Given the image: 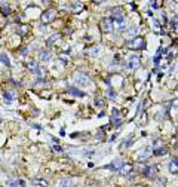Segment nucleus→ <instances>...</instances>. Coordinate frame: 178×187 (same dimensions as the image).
Here are the masks:
<instances>
[{"label": "nucleus", "instance_id": "18", "mask_svg": "<svg viewBox=\"0 0 178 187\" xmlns=\"http://www.w3.org/2000/svg\"><path fill=\"white\" fill-rule=\"evenodd\" d=\"M94 104H95L97 107H104V106H106V100L101 98V97H97V98L94 100Z\"/></svg>", "mask_w": 178, "mask_h": 187}, {"label": "nucleus", "instance_id": "15", "mask_svg": "<svg viewBox=\"0 0 178 187\" xmlns=\"http://www.w3.org/2000/svg\"><path fill=\"white\" fill-rule=\"evenodd\" d=\"M14 100H15V94L14 92H11V91L5 92V101L6 103H12Z\"/></svg>", "mask_w": 178, "mask_h": 187}, {"label": "nucleus", "instance_id": "37", "mask_svg": "<svg viewBox=\"0 0 178 187\" xmlns=\"http://www.w3.org/2000/svg\"><path fill=\"white\" fill-rule=\"evenodd\" d=\"M162 21L166 22V14H163V12H162Z\"/></svg>", "mask_w": 178, "mask_h": 187}, {"label": "nucleus", "instance_id": "5", "mask_svg": "<svg viewBox=\"0 0 178 187\" xmlns=\"http://www.w3.org/2000/svg\"><path fill=\"white\" fill-rule=\"evenodd\" d=\"M74 83L77 85V86H86L88 83H89V79H88V76L86 74H76L74 76Z\"/></svg>", "mask_w": 178, "mask_h": 187}, {"label": "nucleus", "instance_id": "36", "mask_svg": "<svg viewBox=\"0 0 178 187\" xmlns=\"http://www.w3.org/2000/svg\"><path fill=\"white\" fill-rule=\"evenodd\" d=\"M159 59H160V55H156V57H154V64H157Z\"/></svg>", "mask_w": 178, "mask_h": 187}, {"label": "nucleus", "instance_id": "2", "mask_svg": "<svg viewBox=\"0 0 178 187\" xmlns=\"http://www.w3.org/2000/svg\"><path fill=\"white\" fill-rule=\"evenodd\" d=\"M55 17H56V11L55 9H48V11H45L42 14L40 20H42L43 24H49V22H52L55 20Z\"/></svg>", "mask_w": 178, "mask_h": 187}, {"label": "nucleus", "instance_id": "38", "mask_svg": "<svg viewBox=\"0 0 178 187\" xmlns=\"http://www.w3.org/2000/svg\"><path fill=\"white\" fill-rule=\"evenodd\" d=\"M116 137H117V134H113V135L110 137V141H114V140H116Z\"/></svg>", "mask_w": 178, "mask_h": 187}, {"label": "nucleus", "instance_id": "16", "mask_svg": "<svg viewBox=\"0 0 178 187\" xmlns=\"http://www.w3.org/2000/svg\"><path fill=\"white\" fill-rule=\"evenodd\" d=\"M169 172L171 174H177V159L175 157L169 162Z\"/></svg>", "mask_w": 178, "mask_h": 187}, {"label": "nucleus", "instance_id": "30", "mask_svg": "<svg viewBox=\"0 0 178 187\" xmlns=\"http://www.w3.org/2000/svg\"><path fill=\"white\" fill-rule=\"evenodd\" d=\"M109 97H110V98H116V97H117V94H116L114 89H111V88L109 89Z\"/></svg>", "mask_w": 178, "mask_h": 187}, {"label": "nucleus", "instance_id": "34", "mask_svg": "<svg viewBox=\"0 0 178 187\" xmlns=\"http://www.w3.org/2000/svg\"><path fill=\"white\" fill-rule=\"evenodd\" d=\"M114 117H119V110L117 109H113V119Z\"/></svg>", "mask_w": 178, "mask_h": 187}, {"label": "nucleus", "instance_id": "23", "mask_svg": "<svg viewBox=\"0 0 178 187\" xmlns=\"http://www.w3.org/2000/svg\"><path fill=\"white\" fill-rule=\"evenodd\" d=\"M98 52H100V48H98V46H97V48H92V49H89V51H88V54H89V55H92V57L98 55Z\"/></svg>", "mask_w": 178, "mask_h": 187}, {"label": "nucleus", "instance_id": "4", "mask_svg": "<svg viewBox=\"0 0 178 187\" xmlns=\"http://www.w3.org/2000/svg\"><path fill=\"white\" fill-rule=\"evenodd\" d=\"M143 175H144V177H147V178H153V177H156V175H157V168H156L154 165H148V166H145V168H144Z\"/></svg>", "mask_w": 178, "mask_h": 187}, {"label": "nucleus", "instance_id": "29", "mask_svg": "<svg viewBox=\"0 0 178 187\" xmlns=\"http://www.w3.org/2000/svg\"><path fill=\"white\" fill-rule=\"evenodd\" d=\"M52 150H54V151H56V153H62V151H64V149H62L61 146H58V144H55V146L52 147Z\"/></svg>", "mask_w": 178, "mask_h": 187}, {"label": "nucleus", "instance_id": "19", "mask_svg": "<svg viewBox=\"0 0 178 187\" xmlns=\"http://www.w3.org/2000/svg\"><path fill=\"white\" fill-rule=\"evenodd\" d=\"M27 31H28V25H20V27L17 28V33H18L20 36H24Z\"/></svg>", "mask_w": 178, "mask_h": 187}, {"label": "nucleus", "instance_id": "8", "mask_svg": "<svg viewBox=\"0 0 178 187\" xmlns=\"http://www.w3.org/2000/svg\"><path fill=\"white\" fill-rule=\"evenodd\" d=\"M110 20L113 21V24L116 22V24H117V25H120V27H122V25H123V22H125V17H123L122 14H116V15H111V17H110Z\"/></svg>", "mask_w": 178, "mask_h": 187}, {"label": "nucleus", "instance_id": "32", "mask_svg": "<svg viewBox=\"0 0 178 187\" xmlns=\"http://www.w3.org/2000/svg\"><path fill=\"white\" fill-rule=\"evenodd\" d=\"M171 28H172V30H177V18H174V20L171 21Z\"/></svg>", "mask_w": 178, "mask_h": 187}, {"label": "nucleus", "instance_id": "27", "mask_svg": "<svg viewBox=\"0 0 178 187\" xmlns=\"http://www.w3.org/2000/svg\"><path fill=\"white\" fill-rule=\"evenodd\" d=\"M71 9H73V11H80V9H82V3H80V2L71 3Z\"/></svg>", "mask_w": 178, "mask_h": 187}, {"label": "nucleus", "instance_id": "13", "mask_svg": "<svg viewBox=\"0 0 178 187\" xmlns=\"http://www.w3.org/2000/svg\"><path fill=\"white\" fill-rule=\"evenodd\" d=\"M156 156H160V154H166L168 153V149L166 147H163V146H160V147H154V151H153Z\"/></svg>", "mask_w": 178, "mask_h": 187}, {"label": "nucleus", "instance_id": "31", "mask_svg": "<svg viewBox=\"0 0 178 187\" xmlns=\"http://www.w3.org/2000/svg\"><path fill=\"white\" fill-rule=\"evenodd\" d=\"M150 5H151L153 9H159V8H160V3H159V2H151Z\"/></svg>", "mask_w": 178, "mask_h": 187}, {"label": "nucleus", "instance_id": "21", "mask_svg": "<svg viewBox=\"0 0 178 187\" xmlns=\"http://www.w3.org/2000/svg\"><path fill=\"white\" fill-rule=\"evenodd\" d=\"M28 68L33 70V71H37L40 67H39V64H37L36 61H30V62H28Z\"/></svg>", "mask_w": 178, "mask_h": 187}, {"label": "nucleus", "instance_id": "17", "mask_svg": "<svg viewBox=\"0 0 178 187\" xmlns=\"http://www.w3.org/2000/svg\"><path fill=\"white\" fill-rule=\"evenodd\" d=\"M39 58H40L42 61H48V59L51 58V52H49V51H42V52L39 54Z\"/></svg>", "mask_w": 178, "mask_h": 187}, {"label": "nucleus", "instance_id": "6", "mask_svg": "<svg viewBox=\"0 0 178 187\" xmlns=\"http://www.w3.org/2000/svg\"><path fill=\"white\" fill-rule=\"evenodd\" d=\"M140 65V57H137V55H132L129 59H128V62H126V68L128 70H134V68H137Z\"/></svg>", "mask_w": 178, "mask_h": 187}, {"label": "nucleus", "instance_id": "25", "mask_svg": "<svg viewBox=\"0 0 178 187\" xmlns=\"http://www.w3.org/2000/svg\"><path fill=\"white\" fill-rule=\"evenodd\" d=\"M111 125H114V126H120V125H122V119H120V117H114V119H111Z\"/></svg>", "mask_w": 178, "mask_h": 187}, {"label": "nucleus", "instance_id": "26", "mask_svg": "<svg viewBox=\"0 0 178 187\" xmlns=\"http://www.w3.org/2000/svg\"><path fill=\"white\" fill-rule=\"evenodd\" d=\"M8 187H18V180H8Z\"/></svg>", "mask_w": 178, "mask_h": 187}, {"label": "nucleus", "instance_id": "39", "mask_svg": "<svg viewBox=\"0 0 178 187\" xmlns=\"http://www.w3.org/2000/svg\"><path fill=\"white\" fill-rule=\"evenodd\" d=\"M21 55H27V48H24V49L21 51Z\"/></svg>", "mask_w": 178, "mask_h": 187}, {"label": "nucleus", "instance_id": "7", "mask_svg": "<svg viewBox=\"0 0 178 187\" xmlns=\"http://www.w3.org/2000/svg\"><path fill=\"white\" fill-rule=\"evenodd\" d=\"M101 27H103V30H104L106 33H109V31H111V30H113L114 24H113V21H111V20H110V17H109V18H104V20L101 21Z\"/></svg>", "mask_w": 178, "mask_h": 187}, {"label": "nucleus", "instance_id": "24", "mask_svg": "<svg viewBox=\"0 0 178 187\" xmlns=\"http://www.w3.org/2000/svg\"><path fill=\"white\" fill-rule=\"evenodd\" d=\"M11 12H12L11 6H8V5H6V6H3V8H2V14H3V15H9Z\"/></svg>", "mask_w": 178, "mask_h": 187}, {"label": "nucleus", "instance_id": "35", "mask_svg": "<svg viewBox=\"0 0 178 187\" xmlns=\"http://www.w3.org/2000/svg\"><path fill=\"white\" fill-rule=\"evenodd\" d=\"M59 58H61V61H64L65 64L68 62V58H67V57H64V55H59Z\"/></svg>", "mask_w": 178, "mask_h": 187}, {"label": "nucleus", "instance_id": "12", "mask_svg": "<svg viewBox=\"0 0 178 187\" xmlns=\"http://www.w3.org/2000/svg\"><path fill=\"white\" fill-rule=\"evenodd\" d=\"M61 39V34L59 33H55L54 36H51L49 39H48V46H52V45H55L58 40Z\"/></svg>", "mask_w": 178, "mask_h": 187}, {"label": "nucleus", "instance_id": "20", "mask_svg": "<svg viewBox=\"0 0 178 187\" xmlns=\"http://www.w3.org/2000/svg\"><path fill=\"white\" fill-rule=\"evenodd\" d=\"M132 143H134V140H132V137H129L126 141H123V143L120 144V149H128L129 146H132Z\"/></svg>", "mask_w": 178, "mask_h": 187}, {"label": "nucleus", "instance_id": "10", "mask_svg": "<svg viewBox=\"0 0 178 187\" xmlns=\"http://www.w3.org/2000/svg\"><path fill=\"white\" fill-rule=\"evenodd\" d=\"M68 92L71 94V95H74V97H85L86 95V94L83 91H80L79 88H68Z\"/></svg>", "mask_w": 178, "mask_h": 187}, {"label": "nucleus", "instance_id": "11", "mask_svg": "<svg viewBox=\"0 0 178 187\" xmlns=\"http://www.w3.org/2000/svg\"><path fill=\"white\" fill-rule=\"evenodd\" d=\"M132 169H134V168H132V165H129V163H125L119 172H120L122 175H129V174L132 172Z\"/></svg>", "mask_w": 178, "mask_h": 187}, {"label": "nucleus", "instance_id": "14", "mask_svg": "<svg viewBox=\"0 0 178 187\" xmlns=\"http://www.w3.org/2000/svg\"><path fill=\"white\" fill-rule=\"evenodd\" d=\"M0 61H2L6 67H11V59H9V57L5 54V52H2L0 54Z\"/></svg>", "mask_w": 178, "mask_h": 187}, {"label": "nucleus", "instance_id": "28", "mask_svg": "<svg viewBox=\"0 0 178 187\" xmlns=\"http://www.w3.org/2000/svg\"><path fill=\"white\" fill-rule=\"evenodd\" d=\"M34 183H36V184H39V186H43V187H46V186H48L46 180H40V178H36V180H34Z\"/></svg>", "mask_w": 178, "mask_h": 187}, {"label": "nucleus", "instance_id": "3", "mask_svg": "<svg viewBox=\"0 0 178 187\" xmlns=\"http://www.w3.org/2000/svg\"><path fill=\"white\" fill-rule=\"evenodd\" d=\"M125 165V160H122V159H114L110 165H106L104 166V169H111V171H120L122 169V166Z\"/></svg>", "mask_w": 178, "mask_h": 187}, {"label": "nucleus", "instance_id": "9", "mask_svg": "<svg viewBox=\"0 0 178 187\" xmlns=\"http://www.w3.org/2000/svg\"><path fill=\"white\" fill-rule=\"evenodd\" d=\"M150 153H151V147H148V146H147V147H145V149L140 153V154H138V157H137V159H138V160H145V159L150 156Z\"/></svg>", "mask_w": 178, "mask_h": 187}, {"label": "nucleus", "instance_id": "1", "mask_svg": "<svg viewBox=\"0 0 178 187\" xmlns=\"http://www.w3.org/2000/svg\"><path fill=\"white\" fill-rule=\"evenodd\" d=\"M126 46L131 49H144L145 48V40L143 37H134L126 42Z\"/></svg>", "mask_w": 178, "mask_h": 187}, {"label": "nucleus", "instance_id": "33", "mask_svg": "<svg viewBox=\"0 0 178 187\" xmlns=\"http://www.w3.org/2000/svg\"><path fill=\"white\" fill-rule=\"evenodd\" d=\"M18 186H20V187H25V186H27V183H25L22 178H20V180H18Z\"/></svg>", "mask_w": 178, "mask_h": 187}, {"label": "nucleus", "instance_id": "22", "mask_svg": "<svg viewBox=\"0 0 178 187\" xmlns=\"http://www.w3.org/2000/svg\"><path fill=\"white\" fill-rule=\"evenodd\" d=\"M59 187H71V180H70V178L61 180V183H59Z\"/></svg>", "mask_w": 178, "mask_h": 187}]
</instances>
